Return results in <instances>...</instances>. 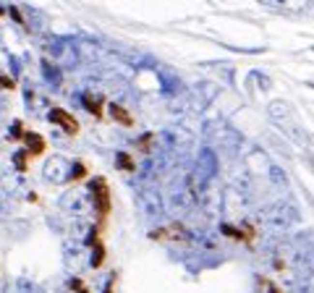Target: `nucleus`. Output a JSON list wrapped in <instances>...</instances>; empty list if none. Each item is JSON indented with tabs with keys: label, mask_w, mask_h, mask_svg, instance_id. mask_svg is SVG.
Masks as SVG:
<instances>
[{
	"label": "nucleus",
	"mask_w": 314,
	"mask_h": 293,
	"mask_svg": "<svg viewBox=\"0 0 314 293\" xmlns=\"http://www.w3.org/2000/svg\"><path fill=\"white\" fill-rule=\"evenodd\" d=\"M92 194H94V207L100 212V223H105L107 212H110V188H107L105 178L92 181Z\"/></svg>",
	"instance_id": "nucleus-1"
},
{
	"label": "nucleus",
	"mask_w": 314,
	"mask_h": 293,
	"mask_svg": "<svg viewBox=\"0 0 314 293\" xmlns=\"http://www.w3.org/2000/svg\"><path fill=\"white\" fill-rule=\"evenodd\" d=\"M50 121H53L55 126H60L66 134H76V131H79V123H76V118H74L71 113H66V110H60V108L50 110Z\"/></svg>",
	"instance_id": "nucleus-2"
},
{
	"label": "nucleus",
	"mask_w": 314,
	"mask_h": 293,
	"mask_svg": "<svg viewBox=\"0 0 314 293\" xmlns=\"http://www.w3.org/2000/svg\"><path fill=\"white\" fill-rule=\"evenodd\" d=\"M150 238H152V241H183V238H189V233L183 231V225L173 223V225H168V228L152 231V233H150Z\"/></svg>",
	"instance_id": "nucleus-3"
},
{
	"label": "nucleus",
	"mask_w": 314,
	"mask_h": 293,
	"mask_svg": "<svg viewBox=\"0 0 314 293\" xmlns=\"http://www.w3.org/2000/svg\"><path fill=\"white\" fill-rule=\"evenodd\" d=\"M225 236H230L233 241H241V244H246V246H252L254 244V228L252 225H241V228H233V225H223L220 228Z\"/></svg>",
	"instance_id": "nucleus-4"
},
{
	"label": "nucleus",
	"mask_w": 314,
	"mask_h": 293,
	"mask_svg": "<svg viewBox=\"0 0 314 293\" xmlns=\"http://www.w3.org/2000/svg\"><path fill=\"white\" fill-rule=\"evenodd\" d=\"M110 115H113V121L120 123V126H131V123H134L131 113L123 105H118V102H113V105H110Z\"/></svg>",
	"instance_id": "nucleus-5"
},
{
	"label": "nucleus",
	"mask_w": 314,
	"mask_h": 293,
	"mask_svg": "<svg viewBox=\"0 0 314 293\" xmlns=\"http://www.w3.org/2000/svg\"><path fill=\"white\" fill-rule=\"evenodd\" d=\"M24 141H27V147H29V154L34 157V154H42L45 152V139L40 134H27L24 136Z\"/></svg>",
	"instance_id": "nucleus-6"
},
{
	"label": "nucleus",
	"mask_w": 314,
	"mask_h": 293,
	"mask_svg": "<svg viewBox=\"0 0 314 293\" xmlns=\"http://www.w3.org/2000/svg\"><path fill=\"white\" fill-rule=\"evenodd\" d=\"M84 105H87L89 113H94L97 118H102V102H100V100H92V97H87V100H84Z\"/></svg>",
	"instance_id": "nucleus-7"
},
{
	"label": "nucleus",
	"mask_w": 314,
	"mask_h": 293,
	"mask_svg": "<svg viewBox=\"0 0 314 293\" xmlns=\"http://www.w3.org/2000/svg\"><path fill=\"white\" fill-rule=\"evenodd\" d=\"M118 162H120V170H134V160H131V154L120 152V154H118Z\"/></svg>",
	"instance_id": "nucleus-8"
},
{
	"label": "nucleus",
	"mask_w": 314,
	"mask_h": 293,
	"mask_svg": "<svg viewBox=\"0 0 314 293\" xmlns=\"http://www.w3.org/2000/svg\"><path fill=\"white\" fill-rule=\"evenodd\" d=\"M0 87H3V89H14L16 84H14V79H8V76H0Z\"/></svg>",
	"instance_id": "nucleus-9"
},
{
	"label": "nucleus",
	"mask_w": 314,
	"mask_h": 293,
	"mask_svg": "<svg viewBox=\"0 0 314 293\" xmlns=\"http://www.w3.org/2000/svg\"><path fill=\"white\" fill-rule=\"evenodd\" d=\"M105 293H113V283H107V288H105Z\"/></svg>",
	"instance_id": "nucleus-10"
},
{
	"label": "nucleus",
	"mask_w": 314,
	"mask_h": 293,
	"mask_svg": "<svg viewBox=\"0 0 314 293\" xmlns=\"http://www.w3.org/2000/svg\"><path fill=\"white\" fill-rule=\"evenodd\" d=\"M270 293H280V291H278V285H270Z\"/></svg>",
	"instance_id": "nucleus-11"
}]
</instances>
